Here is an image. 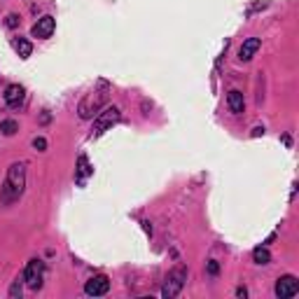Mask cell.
<instances>
[{"label":"cell","mask_w":299,"mask_h":299,"mask_svg":"<svg viewBox=\"0 0 299 299\" xmlns=\"http://www.w3.org/2000/svg\"><path fill=\"white\" fill-rule=\"evenodd\" d=\"M108 91H110V84H108L106 79H101L96 87L82 98V103H79V108H77L79 117H82V119H91L94 114H98V110H101L103 103L108 101Z\"/></svg>","instance_id":"obj_1"},{"label":"cell","mask_w":299,"mask_h":299,"mask_svg":"<svg viewBox=\"0 0 299 299\" xmlns=\"http://www.w3.org/2000/svg\"><path fill=\"white\" fill-rule=\"evenodd\" d=\"M26 187V164L21 161H14L7 171V180H5V187H2V201H14L21 196Z\"/></svg>","instance_id":"obj_2"},{"label":"cell","mask_w":299,"mask_h":299,"mask_svg":"<svg viewBox=\"0 0 299 299\" xmlns=\"http://www.w3.org/2000/svg\"><path fill=\"white\" fill-rule=\"evenodd\" d=\"M187 281V269L185 266H178V269H173V271L166 276V283H164V288H161V297H178L180 295V290H183V285H185Z\"/></svg>","instance_id":"obj_3"},{"label":"cell","mask_w":299,"mask_h":299,"mask_svg":"<svg viewBox=\"0 0 299 299\" xmlns=\"http://www.w3.org/2000/svg\"><path fill=\"white\" fill-rule=\"evenodd\" d=\"M119 117H122V112H119V108H117V106L106 108V110H103V112H98V117L94 119L91 136H101V133H106L110 126H114V124L119 122Z\"/></svg>","instance_id":"obj_4"},{"label":"cell","mask_w":299,"mask_h":299,"mask_svg":"<svg viewBox=\"0 0 299 299\" xmlns=\"http://www.w3.org/2000/svg\"><path fill=\"white\" fill-rule=\"evenodd\" d=\"M299 292V281L295 276H281L276 281V297L278 299H290Z\"/></svg>","instance_id":"obj_5"},{"label":"cell","mask_w":299,"mask_h":299,"mask_svg":"<svg viewBox=\"0 0 299 299\" xmlns=\"http://www.w3.org/2000/svg\"><path fill=\"white\" fill-rule=\"evenodd\" d=\"M42 271L44 266L40 260H31V262L26 264V271H24V281L28 283V288H40V283H42Z\"/></svg>","instance_id":"obj_6"},{"label":"cell","mask_w":299,"mask_h":299,"mask_svg":"<svg viewBox=\"0 0 299 299\" xmlns=\"http://www.w3.org/2000/svg\"><path fill=\"white\" fill-rule=\"evenodd\" d=\"M110 290V281H108V276H94V278H89L87 285H84V292H87L89 297H101V295H108Z\"/></svg>","instance_id":"obj_7"},{"label":"cell","mask_w":299,"mask_h":299,"mask_svg":"<svg viewBox=\"0 0 299 299\" xmlns=\"http://www.w3.org/2000/svg\"><path fill=\"white\" fill-rule=\"evenodd\" d=\"M54 28H56V21H54V17H40L36 21V26H33V37H40V40H44V37H52L54 33Z\"/></svg>","instance_id":"obj_8"},{"label":"cell","mask_w":299,"mask_h":299,"mask_svg":"<svg viewBox=\"0 0 299 299\" xmlns=\"http://www.w3.org/2000/svg\"><path fill=\"white\" fill-rule=\"evenodd\" d=\"M260 47H262V40H260V37H248V40H243L241 49H238V59H241V61H250V59L257 54Z\"/></svg>","instance_id":"obj_9"},{"label":"cell","mask_w":299,"mask_h":299,"mask_svg":"<svg viewBox=\"0 0 299 299\" xmlns=\"http://www.w3.org/2000/svg\"><path fill=\"white\" fill-rule=\"evenodd\" d=\"M5 103H7L9 108L21 106V103H24V87H21V84H9V87L5 89Z\"/></svg>","instance_id":"obj_10"},{"label":"cell","mask_w":299,"mask_h":299,"mask_svg":"<svg viewBox=\"0 0 299 299\" xmlns=\"http://www.w3.org/2000/svg\"><path fill=\"white\" fill-rule=\"evenodd\" d=\"M227 106L234 114H241L243 110H246V101H243V94H241L238 89H231V91L227 94Z\"/></svg>","instance_id":"obj_11"},{"label":"cell","mask_w":299,"mask_h":299,"mask_svg":"<svg viewBox=\"0 0 299 299\" xmlns=\"http://www.w3.org/2000/svg\"><path fill=\"white\" fill-rule=\"evenodd\" d=\"M77 176H75V180H77L79 185H84V178L89 176V173H91V168H89V164H87V157H84V154H82V157H79V161H77Z\"/></svg>","instance_id":"obj_12"},{"label":"cell","mask_w":299,"mask_h":299,"mask_svg":"<svg viewBox=\"0 0 299 299\" xmlns=\"http://www.w3.org/2000/svg\"><path fill=\"white\" fill-rule=\"evenodd\" d=\"M14 47H17V52L21 59H28L31 56V52H33V44L28 42V40H24V37H19L17 42H14Z\"/></svg>","instance_id":"obj_13"},{"label":"cell","mask_w":299,"mask_h":299,"mask_svg":"<svg viewBox=\"0 0 299 299\" xmlns=\"http://www.w3.org/2000/svg\"><path fill=\"white\" fill-rule=\"evenodd\" d=\"M253 260H255L257 264H269V262H271V255H269V250H266V248H255Z\"/></svg>","instance_id":"obj_14"},{"label":"cell","mask_w":299,"mask_h":299,"mask_svg":"<svg viewBox=\"0 0 299 299\" xmlns=\"http://www.w3.org/2000/svg\"><path fill=\"white\" fill-rule=\"evenodd\" d=\"M0 131L5 133V136H14L19 131V124L14 119H5V122H0Z\"/></svg>","instance_id":"obj_15"},{"label":"cell","mask_w":299,"mask_h":299,"mask_svg":"<svg viewBox=\"0 0 299 299\" xmlns=\"http://www.w3.org/2000/svg\"><path fill=\"white\" fill-rule=\"evenodd\" d=\"M9 297H12V299L21 297V283H19V281L12 283V288H9Z\"/></svg>","instance_id":"obj_16"},{"label":"cell","mask_w":299,"mask_h":299,"mask_svg":"<svg viewBox=\"0 0 299 299\" xmlns=\"http://www.w3.org/2000/svg\"><path fill=\"white\" fill-rule=\"evenodd\" d=\"M206 269H208V273H211V276H215V273L220 271V264L215 262V260H211V262L206 264Z\"/></svg>","instance_id":"obj_17"},{"label":"cell","mask_w":299,"mask_h":299,"mask_svg":"<svg viewBox=\"0 0 299 299\" xmlns=\"http://www.w3.org/2000/svg\"><path fill=\"white\" fill-rule=\"evenodd\" d=\"M9 28H14V26H19V17L17 14H7V21H5Z\"/></svg>","instance_id":"obj_18"},{"label":"cell","mask_w":299,"mask_h":299,"mask_svg":"<svg viewBox=\"0 0 299 299\" xmlns=\"http://www.w3.org/2000/svg\"><path fill=\"white\" fill-rule=\"evenodd\" d=\"M33 148H36V150H47V141H44V138H36V141H33Z\"/></svg>","instance_id":"obj_19"},{"label":"cell","mask_w":299,"mask_h":299,"mask_svg":"<svg viewBox=\"0 0 299 299\" xmlns=\"http://www.w3.org/2000/svg\"><path fill=\"white\" fill-rule=\"evenodd\" d=\"M253 136H264V126H255V129H253Z\"/></svg>","instance_id":"obj_20"},{"label":"cell","mask_w":299,"mask_h":299,"mask_svg":"<svg viewBox=\"0 0 299 299\" xmlns=\"http://www.w3.org/2000/svg\"><path fill=\"white\" fill-rule=\"evenodd\" d=\"M236 295H238V297H246V295H248V292H246V288H238V290H236Z\"/></svg>","instance_id":"obj_21"}]
</instances>
